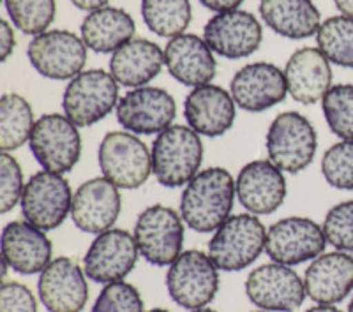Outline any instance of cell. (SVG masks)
Listing matches in <instances>:
<instances>
[{
    "label": "cell",
    "instance_id": "1",
    "mask_svg": "<svg viewBox=\"0 0 353 312\" xmlns=\"http://www.w3.org/2000/svg\"><path fill=\"white\" fill-rule=\"evenodd\" d=\"M235 196V180L228 169H201L184 187L181 216L194 231L212 233L232 217Z\"/></svg>",
    "mask_w": 353,
    "mask_h": 312
},
{
    "label": "cell",
    "instance_id": "2",
    "mask_svg": "<svg viewBox=\"0 0 353 312\" xmlns=\"http://www.w3.org/2000/svg\"><path fill=\"white\" fill-rule=\"evenodd\" d=\"M152 173L163 187H182L200 173L203 143L189 125H170L152 143Z\"/></svg>",
    "mask_w": 353,
    "mask_h": 312
},
{
    "label": "cell",
    "instance_id": "3",
    "mask_svg": "<svg viewBox=\"0 0 353 312\" xmlns=\"http://www.w3.org/2000/svg\"><path fill=\"white\" fill-rule=\"evenodd\" d=\"M265 242L267 229L258 216L239 214L216 229L207 254L223 272H241L260 258Z\"/></svg>",
    "mask_w": 353,
    "mask_h": 312
},
{
    "label": "cell",
    "instance_id": "4",
    "mask_svg": "<svg viewBox=\"0 0 353 312\" xmlns=\"http://www.w3.org/2000/svg\"><path fill=\"white\" fill-rule=\"evenodd\" d=\"M97 160L103 176L119 189L134 191L152 175V154L129 131L108 132L99 145Z\"/></svg>",
    "mask_w": 353,
    "mask_h": 312
},
{
    "label": "cell",
    "instance_id": "5",
    "mask_svg": "<svg viewBox=\"0 0 353 312\" xmlns=\"http://www.w3.org/2000/svg\"><path fill=\"white\" fill-rule=\"evenodd\" d=\"M119 104V83L112 72L88 69L72 78L64 90V115L78 127H90L108 116Z\"/></svg>",
    "mask_w": 353,
    "mask_h": 312
},
{
    "label": "cell",
    "instance_id": "6",
    "mask_svg": "<svg viewBox=\"0 0 353 312\" xmlns=\"http://www.w3.org/2000/svg\"><path fill=\"white\" fill-rule=\"evenodd\" d=\"M269 160L286 173H301L313 163L318 150L314 125L299 112H285L270 122L267 138Z\"/></svg>",
    "mask_w": 353,
    "mask_h": 312
},
{
    "label": "cell",
    "instance_id": "7",
    "mask_svg": "<svg viewBox=\"0 0 353 312\" xmlns=\"http://www.w3.org/2000/svg\"><path fill=\"white\" fill-rule=\"evenodd\" d=\"M166 289L176 305L203 309L219 291V269L207 252L184 251L166 272Z\"/></svg>",
    "mask_w": 353,
    "mask_h": 312
},
{
    "label": "cell",
    "instance_id": "8",
    "mask_svg": "<svg viewBox=\"0 0 353 312\" xmlns=\"http://www.w3.org/2000/svg\"><path fill=\"white\" fill-rule=\"evenodd\" d=\"M132 236L145 261L154 267H170L182 254L184 219L173 208L152 205L138 216Z\"/></svg>",
    "mask_w": 353,
    "mask_h": 312
},
{
    "label": "cell",
    "instance_id": "9",
    "mask_svg": "<svg viewBox=\"0 0 353 312\" xmlns=\"http://www.w3.org/2000/svg\"><path fill=\"white\" fill-rule=\"evenodd\" d=\"M28 147L41 168L61 175L71 171L81 157L78 125L59 113H48L37 118Z\"/></svg>",
    "mask_w": 353,
    "mask_h": 312
},
{
    "label": "cell",
    "instance_id": "10",
    "mask_svg": "<svg viewBox=\"0 0 353 312\" xmlns=\"http://www.w3.org/2000/svg\"><path fill=\"white\" fill-rule=\"evenodd\" d=\"M71 185L64 175L53 171H37L25 184L21 196V214L30 225L43 231H52L68 219L72 208Z\"/></svg>",
    "mask_w": 353,
    "mask_h": 312
},
{
    "label": "cell",
    "instance_id": "11",
    "mask_svg": "<svg viewBox=\"0 0 353 312\" xmlns=\"http://www.w3.org/2000/svg\"><path fill=\"white\" fill-rule=\"evenodd\" d=\"M323 226L309 217H285L277 220L267 231L265 252L276 263L295 267L313 261L323 254L327 247Z\"/></svg>",
    "mask_w": 353,
    "mask_h": 312
},
{
    "label": "cell",
    "instance_id": "12",
    "mask_svg": "<svg viewBox=\"0 0 353 312\" xmlns=\"http://www.w3.org/2000/svg\"><path fill=\"white\" fill-rule=\"evenodd\" d=\"M32 67L48 80H72L87 62V44L69 30H46L34 36L27 48Z\"/></svg>",
    "mask_w": 353,
    "mask_h": 312
},
{
    "label": "cell",
    "instance_id": "13",
    "mask_svg": "<svg viewBox=\"0 0 353 312\" xmlns=\"http://www.w3.org/2000/svg\"><path fill=\"white\" fill-rule=\"evenodd\" d=\"M245 295L261 311L295 312L302 307L307 293L304 279L292 267L272 261L260 264L249 273Z\"/></svg>",
    "mask_w": 353,
    "mask_h": 312
},
{
    "label": "cell",
    "instance_id": "14",
    "mask_svg": "<svg viewBox=\"0 0 353 312\" xmlns=\"http://www.w3.org/2000/svg\"><path fill=\"white\" fill-rule=\"evenodd\" d=\"M117 121L125 131L138 136L159 134L176 115L175 99L165 88L140 87L131 88L117 104Z\"/></svg>",
    "mask_w": 353,
    "mask_h": 312
},
{
    "label": "cell",
    "instance_id": "15",
    "mask_svg": "<svg viewBox=\"0 0 353 312\" xmlns=\"http://www.w3.org/2000/svg\"><path fill=\"white\" fill-rule=\"evenodd\" d=\"M137 240L125 229L112 228L94 238L83 258V270L88 279L99 284H112L124 280L137 267Z\"/></svg>",
    "mask_w": 353,
    "mask_h": 312
},
{
    "label": "cell",
    "instance_id": "16",
    "mask_svg": "<svg viewBox=\"0 0 353 312\" xmlns=\"http://www.w3.org/2000/svg\"><path fill=\"white\" fill-rule=\"evenodd\" d=\"M203 39L214 53L237 61L251 56L260 48L263 32L254 14L235 9L210 18L203 28Z\"/></svg>",
    "mask_w": 353,
    "mask_h": 312
},
{
    "label": "cell",
    "instance_id": "17",
    "mask_svg": "<svg viewBox=\"0 0 353 312\" xmlns=\"http://www.w3.org/2000/svg\"><path fill=\"white\" fill-rule=\"evenodd\" d=\"M235 192L242 207L253 216H270L286 200L285 171L272 160H251L235 178Z\"/></svg>",
    "mask_w": 353,
    "mask_h": 312
},
{
    "label": "cell",
    "instance_id": "18",
    "mask_svg": "<svg viewBox=\"0 0 353 312\" xmlns=\"http://www.w3.org/2000/svg\"><path fill=\"white\" fill-rule=\"evenodd\" d=\"M230 94L239 108L249 113H261L283 103L288 94L285 71L269 62L248 64L235 72Z\"/></svg>",
    "mask_w": 353,
    "mask_h": 312
},
{
    "label": "cell",
    "instance_id": "19",
    "mask_svg": "<svg viewBox=\"0 0 353 312\" xmlns=\"http://www.w3.org/2000/svg\"><path fill=\"white\" fill-rule=\"evenodd\" d=\"M121 208V189L105 176H97L83 182L74 192L71 219L80 231L99 235L115 226Z\"/></svg>",
    "mask_w": 353,
    "mask_h": 312
},
{
    "label": "cell",
    "instance_id": "20",
    "mask_svg": "<svg viewBox=\"0 0 353 312\" xmlns=\"http://www.w3.org/2000/svg\"><path fill=\"white\" fill-rule=\"evenodd\" d=\"M37 291L48 312H80L87 305V273L71 258H57L39 273Z\"/></svg>",
    "mask_w": 353,
    "mask_h": 312
},
{
    "label": "cell",
    "instance_id": "21",
    "mask_svg": "<svg viewBox=\"0 0 353 312\" xmlns=\"http://www.w3.org/2000/svg\"><path fill=\"white\" fill-rule=\"evenodd\" d=\"M188 125L200 136H223L235 124L237 104L232 94L219 85H201L193 88L184 101Z\"/></svg>",
    "mask_w": 353,
    "mask_h": 312
},
{
    "label": "cell",
    "instance_id": "22",
    "mask_svg": "<svg viewBox=\"0 0 353 312\" xmlns=\"http://www.w3.org/2000/svg\"><path fill=\"white\" fill-rule=\"evenodd\" d=\"M2 260L21 275L41 273L52 263L53 247L46 231L28 220H11L2 229Z\"/></svg>",
    "mask_w": 353,
    "mask_h": 312
},
{
    "label": "cell",
    "instance_id": "23",
    "mask_svg": "<svg viewBox=\"0 0 353 312\" xmlns=\"http://www.w3.org/2000/svg\"><path fill=\"white\" fill-rule=\"evenodd\" d=\"M304 286L314 304L343 302L353 291V256L345 251L323 252L305 270Z\"/></svg>",
    "mask_w": 353,
    "mask_h": 312
},
{
    "label": "cell",
    "instance_id": "24",
    "mask_svg": "<svg viewBox=\"0 0 353 312\" xmlns=\"http://www.w3.org/2000/svg\"><path fill=\"white\" fill-rule=\"evenodd\" d=\"M165 65L179 83L196 88L216 76L214 52L196 34H181L170 39L165 48Z\"/></svg>",
    "mask_w": 353,
    "mask_h": 312
},
{
    "label": "cell",
    "instance_id": "25",
    "mask_svg": "<svg viewBox=\"0 0 353 312\" xmlns=\"http://www.w3.org/2000/svg\"><path fill=\"white\" fill-rule=\"evenodd\" d=\"M288 94L301 104H316L332 88L330 61L320 48H301L285 67Z\"/></svg>",
    "mask_w": 353,
    "mask_h": 312
},
{
    "label": "cell",
    "instance_id": "26",
    "mask_svg": "<svg viewBox=\"0 0 353 312\" xmlns=\"http://www.w3.org/2000/svg\"><path fill=\"white\" fill-rule=\"evenodd\" d=\"M165 65V52L149 39H131L113 52L110 72L122 87H147Z\"/></svg>",
    "mask_w": 353,
    "mask_h": 312
},
{
    "label": "cell",
    "instance_id": "27",
    "mask_svg": "<svg viewBox=\"0 0 353 312\" xmlns=\"http://www.w3.org/2000/svg\"><path fill=\"white\" fill-rule=\"evenodd\" d=\"M260 17L270 30L286 39H307L321 27V14L313 0H260Z\"/></svg>",
    "mask_w": 353,
    "mask_h": 312
},
{
    "label": "cell",
    "instance_id": "28",
    "mask_svg": "<svg viewBox=\"0 0 353 312\" xmlns=\"http://www.w3.org/2000/svg\"><path fill=\"white\" fill-rule=\"evenodd\" d=\"M137 25L129 12L119 8L97 9L85 17L81 23V39L88 50L96 53H113L132 39Z\"/></svg>",
    "mask_w": 353,
    "mask_h": 312
},
{
    "label": "cell",
    "instance_id": "29",
    "mask_svg": "<svg viewBox=\"0 0 353 312\" xmlns=\"http://www.w3.org/2000/svg\"><path fill=\"white\" fill-rule=\"evenodd\" d=\"M32 106L20 94H4L0 99V148L12 152L23 147L34 131Z\"/></svg>",
    "mask_w": 353,
    "mask_h": 312
},
{
    "label": "cell",
    "instance_id": "30",
    "mask_svg": "<svg viewBox=\"0 0 353 312\" xmlns=\"http://www.w3.org/2000/svg\"><path fill=\"white\" fill-rule=\"evenodd\" d=\"M193 17L189 0H141V18L150 32L159 37L185 34Z\"/></svg>",
    "mask_w": 353,
    "mask_h": 312
},
{
    "label": "cell",
    "instance_id": "31",
    "mask_svg": "<svg viewBox=\"0 0 353 312\" xmlns=\"http://www.w3.org/2000/svg\"><path fill=\"white\" fill-rule=\"evenodd\" d=\"M316 44L332 64L353 69V18H327L316 34Z\"/></svg>",
    "mask_w": 353,
    "mask_h": 312
},
{
    "label": "cell",
    "instance_id": "32",
    "mask_svg": "<svg viewBox=\"0 0 353 312\" xmlns=\"http://www.w3.org/2000/svg\"><path fill=\"white\" fill-rule=\"evenodd\" d=\"M12 25L28 36L46 32L57 14L55 0H4Z\"/></svg>",
    "mask_w": 353,
    "mask_h": 312
},
{
    "label": "cell",
    "instance_id": "33",
    "mask_svg": "<svg viewBox=\"0 0 353 312\" xmlns=\"http://www.w3.org/2000/svg\"><path fill=\"white\" fill-rule=\"evenodd\" d=\"M330 131L341 140H353V85H334L321 99Z\"/></svg>",
    "mask_w": 353,
    "mask_h": 312
},
{
    "label": "cell",
    "instance_id": "34",
    "mask_svg": "<svg viewBox=\"0 0 353 312\" xmlns=\"http://www.w3.org/2000/svg\"><path fill=\"white\" fill-rule=\"evenodd\" d=\"M321 175L339 191H353V140H343L323 154Z\"/></svg>",
    "mask_w": 353,
    "mask_h": 312
},
{
    "label": "cell",
    "instance_id": "35",
    "mask_svg": "<svg viewBox=\"0 0 353 312\" xmlns=\"http://www.w3.org/2000/svg\"><path fill=\"white\" fill-rule=\"evenodd\" d=\"M90 312H145V304L134 286L121 280L103 288Z\"/></svg>",
    "mask_w": 353,
    "mask_h": 312
},
{
    "label": "cell",
    "instance_id": "36",
    "mask_svg": "<svg viewBox=\"0 0 353 312\" xmlns=\"http://www.w3.org/2000/svg\"><path fill=\"white\" fill-rule=\"evenodd\" d=\"M323 231L336 251H353V200L330 208L323 220Z\"/></svg>",
    "mask_w": 353,
    "mask_h": 312
},
{
    "label": "cell",
    "instance_id": "37",
    "mask_svg": "<svg viewBox=\"0 0 353 312\" xmlns=\"http://www.w3.org/2000/svg\"><path fill=\"white\" fill-rule=\"evenodd\" d=\"M23 171L9 152L0 154V212L8 214L23 196Z\"/></svg>",
    "mask_w": 353,
    "mask_h": 312
},
{
    "label": "cell",
    "instance_id": "38",
    "mask_svg": "<svg viewBox=\"0 0 353 312\" xmlns=\"http://www.w3.org/2000/svg\"><path fill=\"white\" fill-rule=\"evenodd\" d=\"M0 312H37L32 291L21 282H4L0 288Z\"/></svg>",
    "mask_w": 353,
    "mask_h": 312
},
{
    "label": "cell",
    "instance_id": "39",
    "mask_svg": "<svg viewBox=\"0 0 353 312\" xmlns=\"http://www.w3.org/2000/svg\"><path fill=\"white\" fill-rule=\"evenodd\" d=\"M14 46H17V37H14V30L9 25V21L2 20L0 21V59L2 62H6L9 59L12 52H14Z\"/></svg>",
    "mask_w": 353,
    "mask_h": 312
},
{
    "label": "cell",
    "instance_id": "40",
    "mask_svg": "<svg viewBox=\"0 0 353 312\" xmlns=\"http://www.w3.org/2000/svg\"><path fill=\"white\" fill-rule=\"evenodd\" d=\"M203 8L210 9L214 12H226L235 11L244 0H198Z\"/></svg>",
    "mask_w": 353,
    "mask_h": 312
},
{
    "label": "cell",
    "instance_id": "41",
    "mask_svg": "<svg viewBox=\"0 0 353 312\" xmlns=\"http://www.w3.org/2000/svg\"><path fill=\"white\" fill-rule=\"evenodd\" d=\"M110 0H71V4L74 8L81 9V11H88V12H94L97 9H103L108 6Z\"/></svg>",
    "mask_w": 353,
    "mask_h": 312
},
{
    "label": "cell",
    "instance_id": "42",
    "mask_svg": "<svg viewBox=\"0 0 353 312\" xmlns=\"http://www.w3.org/2000/svg\"><path fill=\"white\" fill-rule=\"evenodd\" d=\"M334 4L341 11V14L353 18V0H334Z\"/></svg>",
    "mask_w": 353,
    "mask_h": 312
},
{
    "label": "cell",
    "instance_id": "43",
    "mask_svg": "<svg viewBox=\"0 0 353 312\" xmlns=\"http://www.w3.org/2000/svg\"><path fill=\"white\" fill-rule=\"evenodd\" d=\"M305 312H343V311L336 309V307H334V305H320V304H316V305H314V307L307 309V311H305Z\"/></svg>",
    "mask_w": 353,
    "mask_h": 312
},
{
    "label": "cell",
    "instance_id": "44",
    "mask_svg": "<svg viewBox=\"0 0 353 312\" xmlns=\"http://www.w3.org/2000/svg\"><path fill=\"white\" fill-rule=\"evenodd\" d=\"M193 312H217V311H214V309H209V307H203V309H194Z\"/></svg>",
    "mask_w": 353,
    "mask_h": 312
},
{
    "label": "cell",
    "instance_id": "45",
    "mask_svg": "<svg viewBox=\"0 0 353 312\" xmlns=\"http://www.w3.org/2000/svg\"><path fill=\"white\" fill-rule=\"evenodd\" d=\"M147 312H170V311H166V309H150V311H147Z\"/></svg>",
    "mask_w": 353,
    "mask_h": 312
},
{
    "label": "cell",
    "instance_id": "46",
    "mask_svg": "<svg viewBox=\"0 0 353 312\" xmlns=\"http://www.w3.org/2000/svg\"><path fill=\"white\" fill-rule=\"evenodd\" d=\"M346 312H353V298H352V302H350V305H348V311Z\"/></svg>",
    "mask_w": 353,
    "mask_h": 312
},
{
    "label": "cell",
    "instance_id": "47",
    "mask_svg": "<svg viewBox=\"0 0 353 312\" xmlns=\"http://www.w3.org/2000/svg\"><path fill=\"white\" fill-rule=\"evenodd\" d=\"M254 312H269V311H261V309H260V311H254Z\"/></svg>",
    "mask_w": 353,
    "mask_h": 312
}]
</instances>
